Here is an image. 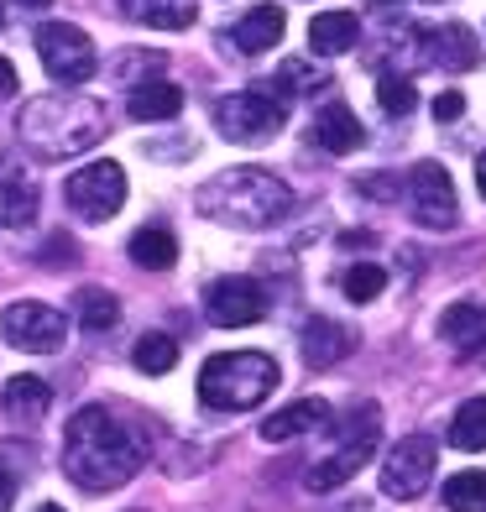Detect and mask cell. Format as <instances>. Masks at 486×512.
Segmentation results:
<instances>
[{
    "label": "cell",
    "mask_w": 486,
    "mask_h": 512,
    "mask_svg": "<svg viewBox=\"0 0 486 512\" xmlns=\"http://www.w3.org/2000/svg\"><path fill=\"white\" fill-rule=\"evenodd\" d=\"M147 460V445L110 408H79L63 434V476L84 492H115Z\"/></svg>",
    "instance_id": "obj_1"
},
{
    "label": "cell",
    "mask_w": 486,
    "mask_h": 512,
    "mask_svg": "<svg viewBox=\"0 0 486 512\" xmlns=\"http://www.w3.org/2000/svg\"><path fill=\"white\" fill-rule=\"evenodd\" d=\"M199 209L236 230H267L293 209V189L267 168H230L199 189Z\"/></svg>",
    "instance_id": "obj_2"
},
{
    "label": "cell",
    "mask_w": 486,
    "mask_h": 512,
    "mask_svg": "<svg viewBox=\"0 0 486 512\" xmlns=\"http://www.w3.org/2000/svg\"><path fill=\"white\" fill-rule=\"evenodd\" d=\"M16 126L37 157H74L105 136V105L84 95H42L21 110Z\"/></svg>",
    "instance_id": "obj_3"
},
{
    "label": "cell",
    "mask_w": 486,
    "mask_h": 512,
    "mask_svg": "<svg viewBox=\"0 0 486 512\" xmlns=\"http://www.w3.org/2000/svg\"><path fill=\"white\" fill-rule=\"evenodd\" d=\"M277 382H283V371H277L267 351H225L204 361L199 403L215 413H246V408H262Z\"/></svg>",
    "instance_id": "obj_4"
},
{
    "label": "cell",
    "mask_w": 486,
    "mask_h": 512,
    "mask_svg": "<svg viewBox=\"0 0 486 512\" xmlns=\"http://www.w3.org/2000/svg\"><path fill=\"white\" fill-rule=\"evenodd\" d=\"M283 100L267 95V89H241V95H225L215 105V126L220 136H230V142H241V147H262L272 142L277 131H283Z\"/></svg>",
    "instance_id": "obj_5"
},
{
    "label": "cell",
    "mask_w": 486,
    "mask_h": 512,
    "mask_svg": "<svg viewBox=\"0 0 486 512\" xmlns=\"http://www.w3.org/2000/svg\"><path fill=\"white\" fill-rule=\"evenodd\" d=\"M63 199H68V209H74L79 220H110L115 209L126 204V168L110 162V157L84 162V168L63 183Z\"/></svg>",
    "instance_id": "obj_6"
},
{
    "label": "cell",
    "mask_w": 486,
    "mask_h": 512,
    "mask_svg": "<svg viewBox=\"0 0 486 512\" xmlns=\"http://www.w3.org/2000/svg\"><path fill=\"white\" fill-rule=\"evenodd\" d=\"M37 58L58 84H84L89 74H95V42H89L79 27H68V21L37 27Z\"/></svg>",
    "instance_id": "obj_7"
},
{
    "label": "cell",
    "mask_w": 486,
    "mask_h": 512,
    "mask_svg": "<svg viewBox=\"0 0 486 512\" xmlns=\"http://www.w3.org/2000/svg\"><path fill=\"white\" fill-rule=\"evenodd\" d=\"M0 330H6V340L16 345V351H27V356H53L63 351V340H68V319L48 304H11L6 314H0Z\"/></svg>",
    "instance_id": "obj_8"
},
{
    "label": "cell",
    "mask_w": 486,
    "mask_h": 512,
    "mask_svg": "<svg viewBox=\"0 0 486 512\" xmlns=\"http://www.w3.org/2000/svg\"><path fill=\"white\" fill-rule=\"evenodd\" d=\"M429 481H434V439H424V434L398 439L392 455L382 460V492L408 502V497H424Z\"/></svg>",
    "instance_id": "obj_9"
},
{
    "label": "cell",
    "mask_w": 486,
    "mask_h": 512,
    "mask_svg": "<svg viewBox=\"0 0 486 512\" xmlns=\"http://www.w3.org/2000/svg\"><path fill=\"white\" fill-rule=\"evenodd\" d=\"M204 314H210L220 330H246V324H257L267 314V293L257 277H220L210 283L204 293Z\"/></svg>",
    "instance_id": "obj_10"
},
{
    "label": "cell",
    "mask_w": 486,
    "mask_h": 512,
    "mask_svg": "<svg viewBox=\"0 0 486 512\" xmlns=\"http://www.w3.org/2000/svg\"><path fill=\"white\" fill-rule=\"evenodd\" d=\"M408 199H413V220L419 225H429V230L455 225V183L439 162H419L408 173Z\"/></svg>",
    "instance_id": "obj_11"
},
{
    "label": "cell",
    "mask_w": 486,
    "mask_h": 512,
    "mask_svg": "<svg viewBox=\"0 0 486 512\" xmlns=\"http://www.w3.org/2000/svg\"><path fill=\"white\" fill-rule=\"evenodd\" d=\"M372 445H377V439H345V445H340L335 455H324V460L314 465V471L304 476V481H309V492H335L340 481H351V476L361 471V465L372 460Z\"/></svg>",
    "instance_id": "obj_12"
},
{
    "label": "cell",
    "mask_w": 486,
    "mask_h": 512,
    "mask_svg": "<svg viewBox=\"0 0 486 512\" xmlns=\"http://www.w3.org/2000/svg\"><path fill=\"white\" fill-rule=\"evenodd\" d=\"M319 424H330V403H324V398H304V403H288L283 413H272L262 424V439H267V445H288V439L309 434Z\"/></svg>",
    "instance_id": "obj_13"
},
{
    "label": "cell",
    "mask_w": 486,
    "mask_h": 512,
    "mask_svg": "<svg viewBox=\"0 0 486 512\" xmlns=\"http://www.w3.org/2000/svg\"><path fill=\"white\" fill-rule=\"evenodd\" d=\"M351 351H356V335L345 330V324H335V319H309V324H304V361H309L314 371L345 361Z\"/></svg>",
    "instance_id": "obj_14"
},
{
    "label": "cell",
    "mask_w": 486,
    "mask_h": 512,
    "mask_svg": "<svg viewBox=\"0 0 486 512\" xmlns=\"http://www.w3.org/2000/svg\"><path fill=\"white\" fill-rule=\"evenodd\" d=\"M361 42V21L356 11H319L309 21V48L324 53V58H340V53H351Z\"/></svg>",
    "instance_id": "obj_15"
},
{
    "label": "cell",
    "mask_w": 486,
    "mask_h": 512,
    "mask_svg": "<svg viewBox=\"0 0 486 512\" xmlns=\"http://www.w3.org/2000/svg\"><path fill=\"white\" fill-rule=\"evenodd\" d=\"M283 11L277 6H251L236 27H230V42H236L241 53H267V48H277V42H283Z\"/></svg>",
    "instance_id": "obj_16"
},
{
    "label": "cell",
    "mask_w": 486,
    "mask_h": 512,
    "mask_svg": "<svg viewBox=\"0 0 486 512\" xmlns=\"http://www.w3.org/2000/svg\"><path fill=\"white\" fill-rule=\"evenodd\" d=\"M314 142L324 147V152H356L361 142H366V131H361V121L351 115V105H324L319 115H314Z\"/></svg>",
    "instance_id": "obj_17"
},
{
    "label": "cell",
    "mask_w": 486,
    "mask_h": 512,
    "mask_svg": "<svg viewBox=\"0 0 486 512\" xmlns=\"http://www.w3.org/2000/svg\"><path fill=\"white\" fill-rule=\"evenodd\" d=\"M439 335H445L460 356H471L486 345V304H450L439 314Z\"/></svg>",
    "instance_id": "obj_18"
},
{
    "label": "cell",
    "mask_w": 486,
    "mask_h": 512,
    "mask_svg": "<svg viewBox=\"0 0 486 512\" xmlns=\"http://www.w3.org/2000/svg\"><path fill=\"white\" fill-rule=\"evenodd\" d=\"M0 403H6V418H16V424H37L53 408V387L42 377H11L6 392H0Z\"/></svg>",
    "instance_id": "obj_19"
},
{
    "label": "cell",
    "mask_w": 486,
    "mask_h": 512,
    "mask_svg": "<svg viewBox=\"0 0 486 512\" xmlns=\"http://www.w3.org/2000/svg\"><path fill=\"white\" fill-rule=\"evenodd\" d=\"M126 110L136 115V121H173V115L183 110V89L168 84V79H147V84L131 89Z\"/></svg>",
    "instance_id": "obj_20"
},
{
    "label": "cell",
    "mask_w": 486,
    "mask_h": 512,
    "mask_svg": "<svg viewBox=\"0 0 486 512\" xmlns=\"http://www.w3.org/2000/svg\"><path fill=\"white\" fill-rule=\"evenodd\" d=\"M126 251H131V262L147 267V272H168V267L178 262V241H173V230H162V225L136 230Z\"/></svg>",
    "instance_id": "obj_21"
},
{
    "label": "cell",
    "mask_w": 486,
    "mask_h": 512,
    "mask_svg": "<svg viewBox=\"0 0 486 512\" xmlns=\"http://www.w3.org/2000/svg\"><path fill=\"white\" fill-rule=\"evenodd\" d=\"M121 11L131 21H142V27L173 32V27H189L194 21V0H121Z\"/></svg>",
    "instance_id": "obj_22"
},
{
    "label": "cell",
    "mask_w": 486,
    "mask_h": 512,
    "mask_svg": "<svg viewBox=\"0 0 486 512\" xmlns=\"http://www.w3.org/2000/svg\"><path fill=\"white\" fill-rule=\"evenodd\" d=\"M450 445L455 450H486V398H471V403H460L455 418H450Z\"/></svg>",
    "instance_id": "obj_23"
},
{
    "label": "cell",
    "mask_w": 486,
    "mask_h": 512,
    "mask_svg": "<svg viewBox=\"0 0 486 512\" xmlns=\"http://www.w3.org/2000/svg\"><path fill=\"white\" fill-rule=\"evenodd\" d=\"M429 58L434 63H445V68H471L476 58H481V48L471 42V32L466 27H445V32H429Z\"/></svg>",
    "instance_id": "obj_24"
},
{
    "label": "cell",
    "mask_w": 486,
    "mask_h": 512,
    "mask_svg": "<svg viewBox=\"0 0 486 512\" xmlns=\"http://www.w3.org/2000/svg\"><path fill=\"white\" fill-rule=\"evenodd\" d=\"M131 361H136V371H147V377H168V371L178 366V340L173 335H142Z\"/></svg>",
    "instance_id": "obj_25"
},
{
    "label": "cell",
    "mask_w": 486,
    "mask_h": 512,
    "mask_svg": "<svg viewBox=\"0 0 486 512\" xmlns=\"http://www.w3.org/2000/svg\"><path fill=\"white\" fill-rule=\"evenodd\" d=\"M445 507L450 512H486V471H460L445 481Z\"/></svg>",
    "instance_id": "obj_26"
},
{
    "label": "cell",
    "mask_w": 486,
    "mask_h": 512,
    "mask_svg": "<svg viewBox=\"0 0 486 512\" xmlns=\"http://www.w3.org/2000/svg\"><path fill=\"white\" fill-rule=\"evenodd\" d=\"M115 319H121V304H115V293H105V288H84V293H79V324H84L89 335L110 330Z\"/></svg>",
    "instance_id": "obj_27"
},
{
    "label": "cell",
    "mask_w": 486,
    "mask_h": 512,
    "mask_svg": "<svg viewBox=\"0 0 486 512\" xmlns=\"http://www.w3.org/2000/svg\"><path fill=\"white\" fill-rule=\"evenodd\" d=\"M340 288H345V298H351V304H372V298L387 288V272L372 267V262H361V267H351V272L340 277Z\"/></svg>",
    "instance_id": "obj_28"
},
{
    "label": "cell",
    "mask_w": 486,
    "mask_h": 512,
    "mask_svg": "<svg viewBox=\"0 0 486 512\" xmlns=\"http://www.w3.org/2000/svg\"><path fill=\"white\" fill-rule=\"evenodd\" d=\"M377 100H382L387 115H408L413 105H419V89H413L403 74H382L377 79Z\"/></svg>",
    "instance_id": "obj_29"
},
{
    "label": "cell",
    "mask_w": 486,
    "mask_h": 512,
    "mask_svg": "<svg viewBox=\"0 0 486 512\" xmlns=\"http://www.w3.org/2000/svg\"><path fill=\"white\" fill-rule=\"evenodd\" d=\"M32 209H37V194L27 189V183H6V209H0V215H6L11 225H27Z\"/></svg>",
    "instance_id": "obj_30"
},
{
    "label": "cell",
    "mask_w": 486,
    "mask_h": 512,
    "mask_svg": "<svg viewBox=\"0 0 486 512\" xmlns=\"http://www.w3.org/2000/svg\"><path fill=\"white\" fill-rule=\"evenodd\" d=\"M272 84H283L288 95H309V89H314V84H324V79H314V74H309V63H283V74H277Z\"/></svg>",
    "instance_id": "obj_31"
},
{
    "label": "cell",
    "mask_w": 486,
    "mask_h": 512,
    "mask_svg": "<svg viewBox=\"0 0 486 512\" xmlns=\"http://www.w3.org/2000/svg\"><path fill=\"white\" fill-rule=\"evenodd\" d=\"M460 110H466V95H460V89H445V95L434 100V115H439V121H455Z\"/></svg>",
    "instance_id": "obj_32"
},
{
    "label": "cell",
    "mask_w": 486,
    "mask_h": 512,
    "mask_svg": "<svg viewBox=\"0 0 486 512\" xmlns=\"http://www.w3.org/2000/svg\"><path fill=\"white\" fill-rule=\"evenodd\" d=\"M11 502H16V476L0 471V512H11Z\"/></svg>",
    "instance_id": "obj_33"
},
{
    "label": "cell",
    "mask_w": 486,
    "mask_h": 512,
    "mask_svg": "<svg viewBox=\"0 0 486 512\" xmlns=\"http://www.w3.org/2000/svg\"><path fill=\"white\" fill-rule=\"evenodd\" d=\"M6 95H16V68H11V58H0V100Z\"/></svg>",
    "instance_id": "obj_34"
},
{
    "label": "cell",
    "mask_w": 486,
    "mask_h": 512,
    "mask_svg": "<svg viewBox=\"0 0 486 512\" xmlns=\"http://www.w3.org/2000/svg\"><path fill=\"white\" fill-rule=\"evenodd\" d=\"M476 189H481V199H486V157L476 162Z\"/></svg>",
    "instance_id": "obj_35"
},
{
    "label": "cell",
    "mask_w": 486,
    "mask_h": 512,
    "mask_svg": "<svg viewBox=\"0 0 486 512\" xmlns=\"http://www.w3.org/2000/svg\"><path fill=\"white\" fill-rule=\"evenodd\" d=\"M16 6H27V11H42V6H53V0H16Z\"/></svg>",
    "instance_id": "obj_36"
},
{
    "label": "cell",
    "mask_w": 486,
    "mask_h": 512,
    "mask_svg": "<svg viewBox=\"0 0 486 512\" xmlns=\"http://www.w3.org/2000/svg\"><path fill=\"white\" fill-rule=\"evenodd\" d=\"M37 512H63V507H58V502H48V507H37Z\"/></svg>",
    "instance_id": "obj_37"
},
{
    "label": "cell",
    "mask_w": 486,
    "mask_h": 512,
    "mask_svg": "<svg viewBox=\"0 0 486 512\" xmlns=\"http://www.w3.org/2000/svg\"><path fill=\"white\" fill-rule=\"evenodd\" d=\"M0 27H6V11H0Z\"/></svg>",
    "instance_id": "obj_38"
},
{
    "label": "cell",
    "mask_w": 486,
    "mask_h": 512,
    "mask_svg": "<svg viewBox=\"0 0 486 512\" xmlns=\"http://www.w3.org/2000/svg\"><path fill=\"white\" fill-rule=\"evenodd\" d=\"M387 6H392V0H387Z\"/></svg>",
    "instance_id": "obj_39"
}]
</instances>
